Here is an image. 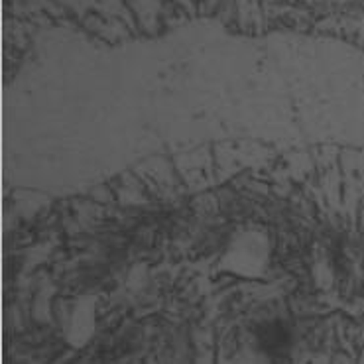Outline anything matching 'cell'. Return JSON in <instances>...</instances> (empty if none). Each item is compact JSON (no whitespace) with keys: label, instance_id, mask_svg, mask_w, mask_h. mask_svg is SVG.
Returning a JSON list of instances; mask_svg holds the SVG:
<instances>
[{"label":"cell","instance_id":"obj_1","mask_svg":"<svg viewBox=\"0 0 364 364\" xmlns=\"http://www.w3.org/2000/svg\"><path fill=\"white\" fill-rule=\"evenodd\" d=\"M227 260L237 262L235 272H240L246 276H255L262 270V266L266 264V242L256 232H246L240 237L238 242L230 246Z\"/></svg>","mask_w":364,"mask_h":364},{"label":"cell","instance_id":"obj_2","mask_svg":"<svg viewBox=\"0 0 364 364\" xmlns=\"http://www.w3.org/2000/svg\"><path fill=\"white\" fill-rule=\"evenodd\" d=\"M260 343L262 347L268 350V353H284L288 348L289 335L288 331L284 329L279 323H272V325H266L262 331H260Z\"/></svg>","mask_w":364,"mask_h":364}]
</instances>
